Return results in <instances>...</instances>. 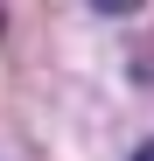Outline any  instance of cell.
<instances>
[{
  "instance_id": "1",
  "label": "cell",
  "mask_w": 154,
  "mask_h": 161,
  "mask_svg": "<svg viewBox=\"0 0 154 161\" xmlns=\"http://www.w3.org/2000/svg\"><path fill=\"white\" fill-rule=\"evenodd\" d=\"M91 7H98V14H133L140 0H91Z\"/></svg>"
},
{
  "instance_id": "2",
  "label": "cell",
  "mask_w": 154,
  "mask_h": 161,
  "mask_svg": "<svg viewBox=\"0 0 154 161\" xmlns=\"http://www.w3.org/2000/svg\"><path fill=\"white\" fill-rule=\"evenodd\" d=\"M133 161H154V140H147V147H140V154H133Z\"/></svg>"
}]
</instances>
